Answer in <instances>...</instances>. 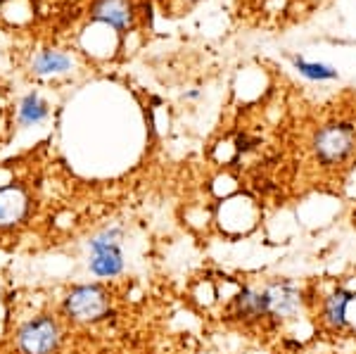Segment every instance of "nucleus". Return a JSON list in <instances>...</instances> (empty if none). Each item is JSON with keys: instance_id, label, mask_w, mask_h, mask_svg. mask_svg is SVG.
Segmentation results:
<instances>
[{"instance_id": "0eeeda50", "label": "nucleus", "mask_w": 356, "mask_h": 354, "mask_svg": "<svg viewBox=\"0 0 356 354\" xmlns=\"http://www.w3.org/2000/svg\"><path fill=\"white\" fill-rule=\"evenodd\" d=\"M60 345V326L55 319L38 316L19 330V350L24 354H50Z\"/></svg>"}, {"instance_id": "9b49d317", "label": "nucleus", "mask_w": 356, "mask_h": 354, "mask_svg": "<svg viewBox=\"0 0 356 354\" xmlns=\"http://www.w3.org/2000/svg\"><path fill=\"white\" fill-rule=\"evenodd\" d=\"M17 117H19L22 127H36V124H41L43 119L48 117V105H45L36 93H29L26 98L22 100Z\"/></svg>"}, {"instance_id": "1a4fd4ad", "label": "nucleus", "mask_w": 356, "mask_h": 354, "mask_svg": "<svg viewBox=\"0 0 356 354\" xmlns=\"http://www.w3.org/2000/svg\"><path fill=\"white\" fill-rule=\"evenodd\" d=\"M90 15L114 29H126L134 19V5L131 0H95Z\"/></svg>"}, {"instance_id": "f257e3e1", "label": "nucleus", "mask_w": 356, "mask_h": 354, "mask_svg": "<svg viewBox=\"0 0 356 354\" xmlns=\"http://www.w3.org/2000/svg\"><path fill=\"white\" fill-rule=\"evenodd\" d=\"M226 319L245 328H257V326L273 328L266 288L264 285H243L231 298V302H228Z\"/></svg>"}, {"instance_id": "f03ea898", "label": "nucleus", "mask_w": 356, "mask_h": 354, "mask_svg": "<svg viewBox=\"0 0 356 354\" xmlns=\"http://www.w3.org/2000/svg\"><path fill=\"white\" fill-rule=\"evenodd\" d=\"M356 129L347 122H332L316 131L314 155L323 167H337L354 152Z\"/></svg>"}, {"instance_id": "20e7f679", "label": "nucleus", "mask_w": 356, "mask_h": 354, "mask_svg": "<svg viewBox=\"0 0 356 354\" xmlns=\"http://www.w3.org/2000/svg\"><path fill=\"white\" fill-rule=\"evenodd\" d=\"M65 312L79 323H97L110 316V295L105 288L90 283L76 285L65 300Z\"/></svg>"}, {"instance_id": "f8f14e48", "label": "nucleus", "mask_w": 356, "mask_h": 354, "mask_svg": "<svg viewBox=\"0 0 356 354\" xmlns=\"http://www.w3.org/2000/svg\"><path fill=\"white\" fill-rule=\"evenodd\" d=\"M295 67H297V72L304 74L307 79H314V81H328V79L337 77V72L332 70V67L321 65V62H307V60H302V57L295 60Z\"/></svg>"}, {"instance_id": "7ed1b4c3", "label": "nucleus", "mask_w": 356, "mask_h": 354, "mask_svg": "<svg viewBox=\"0 0 356 354\" xmlns=\"http://www.w3.org/2000/svg\"><path fill=\"white\" fill-rule=\"evenodd\" d=\"M124 231L119 226L105 228L88 241L90 248V271L100 278H114L124 271V252H122Z\"/></svg>"}, {"instance_id": "6e6552de", "label": "nucleus", "mask_w": 356, "mask_h": 354, "mask_svg": "<svg viewBox=\"0 0 356 354\" xmlns=\"http://www.w3.org/2000/svg\"><path fill=\"white\" fill-rule=\"evenodd\" d=\"M29 200L19 186L0 188V228H13L26 216Z\"/></svg>"}, {"instance_id": "39448f33", "label": "nucleus", "mask_w": 356, "mask_h": 354, "mask_svg": "<svg viewBox=\"0 0 356 354\" xmlns=\"http://www.w3.org/2000/svg\"><path fill=\"white\" fill-rule=\"evenodd\" d=\"M268 295V307H271V321L273 328H278L280 323L292 321L304 312L307 307V295L304 290L290 278H271L264 283Z\"/></svg>"}, {"instance_id": "9d476101", "label": "nucleus", "mask_w": 356, "mask_h": 354, "mask_svg": "<svg viewBox=\"0 0 356 354\" xmlns=\"http://www.w3.org/2000/svg\"><path fill=\"white\" fill-rule=\"evenodd\" d=\"M72 67V57L60 53V50H43L33 57V65L31 70L41 77H48V74H62Z\"/></svg>"}, {"instance_id": "423d86ee", "label": "nucleus", "mask_w": 356, "mask_h": 354, "mask_svg": "<svg viewBox=\"0 0 356 354\" xmlns=\"http://www.w3.org/2000/svg\"><path fill=\"white\" fill-rule=\"evenodd\" d=\"M356 300V293L352 288H347V285H337V288H332L328 295H323L321 298V305H318V312H316V316H318V323L323 326L325 330H330V333H342V330L349 328V305Z\"/></svg>"}]
</instances>
